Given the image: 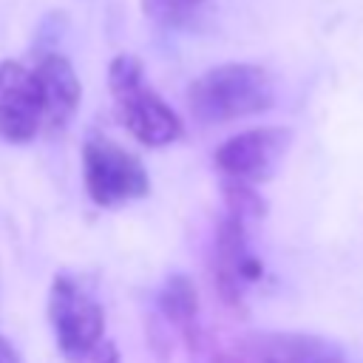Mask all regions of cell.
<instances>
[{
	"mask_svg": "<svg viewBox=\"0 0 363 363\" xmlns=\"http://www.w3.org/2000/svg\"><path fill=\"white\" fill-rule=\"evenodd\" d=\"M43 125V105L34 71L23 62H0V139L11 145H26L37 136Z\"/></svg>",
	"mask_w": 363,
	"mask_h": 363,
	"instance_id": "obj_6",
	"label": "cell"
},
{
	"mask_svg": "<svg viewBox=\"0 0 363 363\" xmlns=\"http://www.w3.org/2000/svg\"><path fill=\"white\" fill-rule=\"evenodd\" d=\"M74 363H119V349H116L113 340L102 337V340H96L85 354H79Z\"/></svg>",
	"mask_w": 363,
	"mask_h": 363,
	"instance_id": "obj_11",
	"label": "cell"
},
{
	"mask_svg": "<svg viewBox=\"0 0 363 363\" xmlns=\"http://www.w3.org/2000/svg\"><path fill=\"white\" fill-rule=\"evenodd\" d=\"M159 309L173 323H190L199 312V292L187 275H170L159 292Z\"/></svg>",
	"mask_w": 363,
	"mask_h": 363,
	"instance_id": "obj_10",
	"label": "cell"
},
{
	"mask_svg": "<svg viewBox=\"0 0 363 363\" xmlns=\"http://www.w3.org/2000/svg\"><path fill=\"white\" fill-rule=\"evenodd\" d=\"M167 6H173V9H190V6H199V3H204V0H164Z\"/></svg>",
	"mask_w": 363,
	"mask_h": 363,
	"instance_id": "obj_13",
	"label": "cell"
},
{
	"mask_svg": "<svg viewBox=\"0 0 363 363\" xmlns=\"http://www.w3.org/2000/svg\"><path fill=\"white\" fill-rule=\"evenodd\" d=\"M216 264H218V284L227 298H235L241 281L261 278V261L247 252V233L244 216L230 210L224 224L218 227L216 238Z\"/></svg>",
	"mask_w": 363,
	"mask_h": 363,
	"instance_id": "obj_8",
	"label": "cell"
},
{
	"mask_svg": "<svg viewBox=\"0 0 363 363\" xmlns=\"http://www.w3.org/2000/svg\"><path fill=\"white\" fill-rule=\"evenodd\" d=\"M82 179L96 207H122L150 193V179L139 156L122 145L94 136L82 147Z\"/></svg>",
	"mask_w": 363,
	"mask_h": 363,
	"instance_id": "obj_3",
	"label": "cell"
},
{
	"mask_svg": "<svg viewBox=\"0 0 363 363\" xmlns=\"http://www.w3.org/2000/svg\"><path fill=\"white\" fill-rule=\"evenodd\" d=\"M261 363H346L343 352L318 335L303 332H275L264 335L258 343Z\"/></svg>",
	"mask_w": 363,
	"mask_h": 363,
	"instance_id": "obj_9",
	"label": "cell"
},
{
	"mask_svg": "<svg viewBox=\"0 0 363 363\" xmlns=\"http://www.w3.org/2000/svg\"><path fill=\"white\" fill-rule=\"evenodd\" d=\"M108 85L113 94L116 116L136 142L147 147H164L182 136L184 128L179 113L145 82L142 62L133 54H119L111 60Z\"/></svg>",
	"mask_w": 363,
	"mask_h": 363,
	"instance_id": "obj_2",
	"label": "cell"
},
{
	"mask_svg": "<svg viewBox=\"0 0 363 363\" xmlns=\"http://www.w3.org/2000/svg\"><path fill=\"white\" fill-rule=\"evenodd\" d=\"M48 323L60 352L74 363L105 337V312L71 275H57L48 289Z\"/></svg>",
	"mask_w": 363,
	"mask_h": 363,
	"instance_id": "obj_4",
	"label": "cell"
},
{
	"mask_svg": "<svg viewBox=\"0 0 363 363\" xmlns=\"http://www.w3.org/2000/svg\"><path fill=\"white\" fill-rule=\"evenodd\" d=\"M275 102L272 77L252 62H224L193 79L187 105L199 122L218 125L269 111Z\"/></svg>",
	"mask_w": 363,
	"mask_h": 363,
	"instance_id": "obj_1",
	"label": "cell"
},
{
	"mask_svg": "<svg viewBox=\"0 0 363 363\" xmlns=\"http://www.w3.org/2000/svg\"><path fill=\"white\" fill-rule=\"evenodd\" d=\"M289 142L292 130L286 128H250L221 142L213 159L230 182L258 184L275 176L289 150Z\"/></svg>",
	"mask_w": 363,
	"mask_h": 363,
	"instance_id": "obj_5",
	"label": "cell"
},
{
	"mask_svg": "<svg viewBox=\"0 0 363 363\" xmlns=\"http://www.w3.org/2000/svg\"><path fill=\"white\" fill-rule=\"evenodd\" d=\"M34 79L43 105V125L51 130H62L74 119L82 99V85L74 65L62 54H43L34 65Z\"/></svg>",
	"mask_w": 363,
	"mask_h": 363,
	"instance_id": "obj_7",
	"label": "cell"
},
{
	"mask_svg": "<svg viewBox=\"0 0 363 363\" xmlns=\"http://www.w3.org/2000/svg\"><path fill=\"white\" fill-rule=\"evenodd\" d=\"M0 363H20V354H17V349L0 335Z\"/></svg>",
	"mask_w": 363,
	"mask_h": 363,
	"instance_id": "obj_12",
	"label": "cell"
}]
</instances>
